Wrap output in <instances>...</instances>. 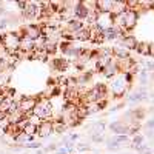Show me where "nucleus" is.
Here are the masks:
<instances>
[{"mask_svg": "<svg viewBox=\"0 0 154 154\" xmlns=\"http://www.w3.org/2000/svg\"><path fill=\"white\" fill-rule=\"evenodd\" d=\"M131 80H133V74H116L114 77H111L106 89H109V93L114 97L120 99L128 91V86L131 85Z\"/></svg>", "mask_w": 154, "mask_h": 154, "instance_id": "obj_1", "label": "nucleus"}, {"mask_svg": "<svg viewBox=\"0 0 154 154\" xmlns=\"http://www.w3.org/2000/svg\"><path fill=\"white\" fill-rule=\"evenodd\" d=\"M32 114L35 116V117H38L40 120H49L51 117H53V105H51V100L45 99V97L37 99L35 106L32 109Z\"/></svg>", "mask_w": 154, "mask_h": 154, "instance_id": "obj_2", "label": "nucleus"}, {"mask_svg": "<svg viewBox=\"0 0 154 154\" xmlns=\"http://www.w3.org/2000/svg\"><path fill=\"white\" fill-rule=\"evenodd\" d=\"M19 42L20 35L17 32H5L0 35V45L3 46V49L8 54H16L19 51Z\"/></svg>", "mask_w": 154, "mask_h": 154, "instance_id": "obj_3", "label": "nucleus"}, {"mask_svg": "<svg viewBox=\"0 0 154 154\" xmlns=\"http://www.w3.org/2000/svg\"><path fill=\"white\" fill-rule=\"evenodd\" d=\"M22 14L26 20H40L42 19V9L38 6V2H26L25 8L22 9Z\"/></svg>", "mask_w": 154, "mask_h": 154, "instance_id": "obj_4", "label": "nucleus"}, {"mask_svg": "<svg viewBox=\"0 0 154 154\" xmlns=\"http://www.w3.org/2000/svg\"><path fill=\"white\" fill-rule=\"evenodd\" d=\"M17 34L20 37H26V38L34 42L38 37H42V26L40 25H35V23H28V25H25V26H22Z\"/></svg>", "mask_w": 154, "mask_h": 154, "instance_id": "obj_5", "label": "nucleus"}, {"mask_svg": "<svg viewBox=\"0 0 154 154\" xmlns=\"http://www.w3.org/2000/svg\"><path fill=\"white\" fill-rule=\"evenodd\" d=\"M35 102H37L35 97H22V99L17 102L19 111H20L23 116L32 114V109H34V106H35Z\"/></svg>", "mask_w": 154, "mask_h": 154, "instance_id": "obj_6", "label": "nucleus"}, {"mask_svg": "<svg viewBox=\"0 0 154 154\" xmlns=\"http://www.w3.org/2000/svg\"><path fill=\"white\" fill-rule=\"evenodd\" d=\"M53 133H54V131H53V122H51V120H42L40 123L37 125L35 136L46 139V137H49Z\"/></svg>", "mask_w": 154, "mask_h": 154, "instance_id": "obj_7", "label": "nucleus"}, {"mask_svg": "<svg viewBox=\"0 0 154 154\" xmlns=\"http://www.w3.org/2000/svg\"><path fill=\"white\" fill-rule=\"evenodd\" d=\"M86 28H88V32H89V42H93V43L105 42L103 40V32H102V29L97 25H91V26H86Z\"/></svg>", "mask_w": 154, "mask_h": 154, "instance_id": "obj_8", "label": "nucleus"}, {"mask_svg": "<svg viewBox=\"0 0 154 154\" xmlns=\"http://www.w3.org/2000/svg\"><path fill=\"white\" fill-rule=\"evenodd\" d=\"M134 51L140 56H145V57H151L154 56V48H152V43H146V42H137Z\"/></svg>", "mask_w": 154, "mask_h": 154, "instance_id": "obj_9", "label": "nucleus"}, {"mask_svg": "<svg viewBox=\"0 0 154 154\" xmlns=\"http://www.w3.org/2000/svg\"><path fill=\"white\" fill-rule=\"evenodd\" d=\"M34 51V42L29 40L26 37H20V42H19V53L22 54H31Z\"/></svg>", "mask_w": 154, "mask_h": 154, "instance_id": "obj_10", "label": "nucleus"}, {"mask_svg": "<svg viewBox=\"0 0 154 154\" xmlns=\"http://www.w3.org/2000/svg\"><path fill=\"white\" fill-rule=\"evenodd\" d=\"M117 43H119V46L125 48L126 51H131V49H134V48H136L137 40H136V37H134V35H130V34H128V35H125V37L119 38Z\"/></svg>", "mask_w": 154, "mask_h": 154, "instance_id": "obj_11", "label": "nucleus"}, {"mask_svg": "<svg viewBox=\"0 0 154 154\" xmlns=\"http://www.w3.org/2000/svg\"><path fill=\"white\" fill-rule=\"evenodd\" d=\"M102 72L105 74V77H108V79H111V77H114L116 74H119V71H117V66H116V60L112 59L108 65L102 69Z\"/></svg>", "mask_w": 154, "mask_h": 154, "instance_id": "obj_12", "label": "nucleus"}, {"mask_svg": "<svg viewBox=\"0 0 154 154\" xmlns=\"http://www.w3.org/2000/svg\"><path fill=\"white\" fill-rule=\"evenodd\" d=\"M126 9V2L117 0V2H112V8H111V16H119Z\"/></svg>", "mask_w": 154, "mask_h": 154, "instance_id": "obj_13", "label": "nucleus"}, {"mask_svg": "<svg viewBox=\"0 0 154 154\" xmlns=\"http://www.w3.org/2000/svg\"><path fill=\"white\" fill-rule=\"evenodd\" d=\"M109 128H111V131H112L116 136H119V134H125V136H126V133H128V128H126L125 125H122L120 122H112V123L109 125Z\"/></svg>", "mask_w": 154, "mask_h": 154, "instance_id": "obj_14", "label": "nucleus"}, {"mask_svg": "<svg viewBox=\"0 0 154 154\" xmlns=\"http://www.w3.org/2000/svg\"><path fill=\"white\" fill-rule=\"evenodd\" d=\"M69 66V62L66 59H54L53 60V68H56L57 71H65Z\"/></svg>", "mask_w": 154, "mask_h": 154, "instance_id": "obj_15", "label": "nucleus"}, {"mask_svg": "<svg viewBox=\"0 0 154 154\" xmlns=\"http://www.w3.org/2000/svg\"><path fill=\"white\" fill-rule=\"evenodd\" d=\"M148 93H146V89H139V91L133 93L130 97H128V100L130 102H142L143 99H146Z\"/></svg>", "mask_w": 154, "mask_h": 154, "instance_id": "obj_16", "label": "nucleus"}, {"mask_svg": "<svg viewBox=\"0 0 154 154\" xmlns=\"http://www.w3.org/2000/svg\"><path fill=\"white\" fill-rule=\"evenodd\" d=\"M11 79V68L5 69V71H0V88H6Z\"/></svg>", "mask_w": 154, "mask_h": 154, "instance_id": "obj_17", "label": "nucleus"}, {"mask_svg": "<svg viewBox=\"0 0 154 154\" xmlns=\"http://www.w3.org/2000/svg\"><path fill=\"white\" fill-rule=\"evenodd\" d=\"M82 105L85 106L88 116H89V114H96V112H99V111L102 109V106H100L99 103H91V102H88V103H82Z\"/></svg>", "mask_w": 154, "mask_h": 154, "instance_id": "obj_18", "label": "nucleus"}, {"mask_svg": "<svg viewBox=\"0 0 154 154\" xmlns=\"http://www.w3.org/2000/svg\"><path fill=\"white\" fill-rule=\"evenodd\" d=\"M105 130H106L105 122H96V123H93V134H100V136H103Z\"/></svg>", "mask_w": 154, "mask_h": 154, "instance_id": "obj_19", "label": "nucleus"}, {"mask_svg": "<svg viewBox=\"0 0 154 154\" xmlns=\"http://www.w3.org/2000/svg\"><path fill=\"white\" fill-rule=\"evenodd\" d=\"M29 57H31V59H35V60H43V62H45V60L48 59V54L45 53V51H37V49H34L32 53L29 54Z\"/></svg>", "mask_w": 154, "mask_h": 154, "instance_id": "obj_20", "label": "nucleus"}, {"mask_svg": "<svg viewBox=\"0 0 154 154\" xmlns=\"http://www.w3.org/2000/svg\"><path fill=\"white\" fill-rule=\"evenodd\" d=\"M35 130H37V126H34V125H31V123H26L20 133H23L25 136H35Z\"/></svg>", "mask_w": 154, "mask_h": 154, "instance_id": "obj_21", "label": "nucleus"}, {"mask_svg": "<svg viewBox=\"0 0 154 154\" xmlns=\"http://www.w3.org/2000/svg\"><path fill=\"white\" fill-rule=\"evenodd\" d=\"M143 142H145V137L140 136V134H136V136L131 139V146H139V145H142Z\"/></svg>", "mask_w": 154, "mask_h": 154, "instance_id": "obj_22", "label": "nucleus"}, {"mask_svg": "<svg viewBox=\"0 0 154 154\" xmlns=\"http://www.w3.org/2000/svg\"><path fill=\"white\" fill-rule=\"evenodd\" d=\"M40 146H42L40 142H29L23 145V148H28V149H40Z\"/></svg>", "mask_w": 154, "mask_h": 154, "instance_id": "obj_23", "label": "nucleus"}, {"mask_svg": "<svg viewBox=\"0 0 154 154\" xmlns=\"http://www.w3.org/2000/svg\"><path fill=\"white\" fill-rule=\"evenodd\" d=\"M74 149H77V151H91V146H89L88 143H77V145H74Z\"/></svg>", "mask_w": 154, "mask_h": 154, "instance_id": "obj_24", "label": "nucleus"}, {"mask_svg": "<svg viewBox=\"0 0 154 154\" xmlns=\"http://www.w3.org/2000/svg\"><path fill=\"white\" fill-rule=\"evenodd\" d=\"M8 126H9V120H8V116H6V119L0 120V128H2V130H6Z\"/></svg>", "mask_w": 154, "mask_h": 154, "instance_id": "obj_25", "label": "nucleus"}, {"mask_svg": "<svg viewBox=\"0 0 154 154\" xmlns=\"http://www.w3.org/2000/svg\"><path fill=\"white\" fill-rule=\"evenodd\" d=\"M93 142H96V143L103 142V136H100V134H93Z\"/></svg>", "mask_w": 154, "mask_h": 154, "instance_id": "obj_26", "label": "nucleus"}, {"mask_svg": "<svg viewBox=\"0 0 154 154\" xmlns=\"http://www.w3.org/2000/svg\"><path fill=\"white\" fill-rule=\"evenodd\" d=\"M56 154H68V151L63 148V146H60V148H57L56 149Z\"/></svg>", "mask_w": 154, "mask_h": 154, "instance_id": "obj_27", "label": "nucleus"}, {"mask_svg": "<svg viewBox=\"0 0 154 154\" xmlns=\"http://www.w3.org/2000/svg\"><path fill=\"white\" fill-rule=\"evenodd\" d=\"M6 26H8V20L3 19L2 22H0V29H3V28H6Z\"/></svg>", "mask_w": 154, "mask_h": 154, "instance_id": "obj_28", "label": "nucleus"}, {"mask_svg": "<svg viewBox=\"0 0 154 154\" xmlns=\"http://www.w3.org/2000/svg\"><path fill=\"white\" fill-rule=\"evenodd\" d=\"M146 126H148V130H152V128H154V120H152V119H151V120H148Z\"/></svg>", "mask_w": 154, "mask_h": 154, "instance_id": "obj_29", "label": "nucleus"}, {"mask_svg": "<svg viewBox=\"0 0 154 154\" xmlns=\"http://www.w3.org/2000/svg\"><path fill=\"white\" fill-rule=\"evenodd\" d=\"M6 116H8V114H6L5 111H2V109H0V120H3V119H6Z\"/></svg>", "mask_w": 154, "mask_h": 154, "instance_id": "obj_30", "label": "nucleus"}, {"mask_svg": "<svg viewBox=\"0 0 154 154\" xmlns=\"http://www.w3.org/2000/svg\"><path fill=\"white\" fill-rule=\"evenodd\" d=\"M25 3H26V2H17V6H19L20 9H23V8H25Z\"/></svg>", "mask_w": 154, "mask_h": 154, "instance_id": "obj_31", "label": "nucleus"}, {"mask_svg": "<svg viewBox=\"0 0 154 154\" xmlns=\"http://www.w3.org/2000/svg\"><path fill=\"white\" fill-rule=\"evenodd\" d=\"M3 12H5V9H3L2 6H0V16H2V14H3Z\"/></svg>", "mask_w": 154, "mask_h": 154, "instance_id": "obj_32", "label": "nucleus"}]
</instances>
